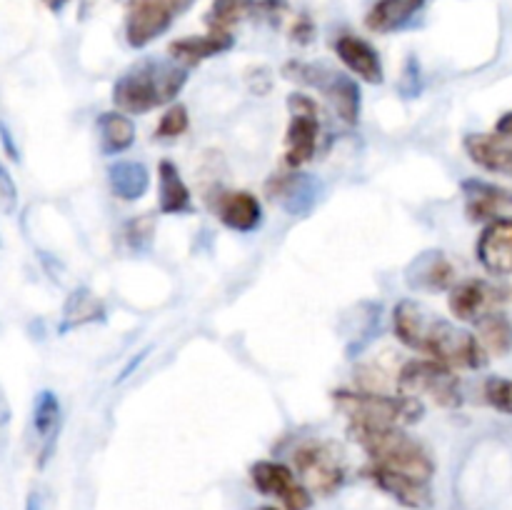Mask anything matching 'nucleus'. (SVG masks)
<instances>
[{
    "mask_svg": "<svg viewBox=\"0 0 512 510\" xmlns=\"http://www.w3.org/2000/svg\"><path fill=\"white\" fill-rule=\"evenodd\" d=\"M365 478L373 480L383 493H388L390 498L398 500L400 505L410 510H430L433 508V490H430L428 480L413 478L408 473H398V470L380 468V465L370 463L363 470Z\"/></svg>",
    "mask_w": 512,
    "mask_h": 510,
    "instance_id": "f8f14e48",
    "label": "nucleus"
},
{
    "mask_svg": "<svg viewBox=\"0 0 512 510\" xmlns=\"http://www.w3.org/2000/svg\"><path fill=\"white\" fill-rule=\"evenodd\" d=\"M293 468L313 495H333L345 480L338 450L323 440H303L293 450Z\"/></svg>",
    "mask_w": 512,
    "mask_h": 510,
    "instance_id": "0eeeda50",
    "label": "nucleus"
},
{
    "mask_svg": "<svg viewBox=\"0 0 512 510\" xmlns=\"http://www.w3.org/2000/svg\"><path fill=\"white\" fill-rule=\"evenodd\" d=\"M25 510H43V498L40 493H30L28 503H25Z\"/></svg>",
    "mask_w": 512,
    "mask_h": 510,
    "instance_id": "c9c22d12",
    "label": "nucleus"
},
{
    "mask_svg": "<svg viewBox=\"0 0 512 510\" xmlns=\"http://www.w3.org/2000/svg\"><path fill=\"white\" fill-rule=\"evenodd\" d=\"M110 190L118 200L133 203L140 200L150 188V170L138 160H118L108 170Z\"/></svg>",
    "mask_w": 512,
    "mask_h": 510,
    "instance_id": "5701e85b",
    "label": "nucleus"
},
{
    "mask_svg": "<svg viewBox=\"0 0 512 510\" xmlns=\"http://www.w3.org/2000/svg\"><path fill=\"white\" fill-rule=\"evenodd\" d=\"M333 403L348 423L363 425H403L423 418V400L413 395H388L375 390H335Z\"/></svg>",
    "mask_w": 512,
    "mask_h": 510,
    "instance_id": "20e7f679",
    "label": "nucleus"
},
{
    "mask_svg": "<svg viewBox=\"0 0 512 510\" xmlns=\"http://www.w3.org/2000/svg\"><path fill=\"white\" fill-rule=\"evenodd\" d=\"M260 510H278V508H260Z\"/></svg>",
    "mask_w": 512,
    "mask_h": 510,
    "instance_id": "4c0bfd02",
    "label": "nucleus"
},
{
    "mask_svg": "<svg viewBox=\"0 0 512 510\" xmlns=\"http://www.w3.org/2000/svg\"><path fill=\"white\" fill-rule=\"evenodd\" d=\"M478 340L485 348V353L495 355V358H505L512 350V323L505 313L493 310L478 323Z\"/></svg>",
    "mask_w": 512,
    "mask_h": 510,
    "instance_id": "a878e982",
    "label": "nucleus"
},
{
    "mask_svg": "<svg viewBox=\"0 0 512 510\" xmlns=\"http://www.w3.org/2000/svg\"><path fill=\"white\" fill-rule=\"evenodd\" d=\"M285 75L290 80H300V83L310 85V88H318L343 123L355 125L360 120L363 98H360V85L355 78L345 73H335L325 65L310 63H288L285 65Z\"/></svg>",
    "mask_w": 512,
    "mask_h": 510,
    "instance_id": "423d86ee",
    "label": "nucleus"
},
{
    "mask_svg": "<svg viewBox=\"0 0 512 510\" xmlns=\"http://www.w3.org/2000/svg\"><path fill=\"white\" fill-rule=\"evenodd\" d=\"M188 125H190L188 108H185L183 103H175V105H170V108L163 113V118H160L158 128H155V138L175 140V138H180L185 130H188Z\"/></svg>",
    "mask_w": 512,
    "mask_h": 510,
    "instance_id": "c756f323",
    "label": "nucleus"
},
{
    "mask_svg": "<svg viewBox=\"0 0 512 510\" xmlns=\"http://www.w3.org/2000/svg\"><path fill=\"white\" fill-rule=\"evenodd\" d=\"M215 215L235 233H253L263 223V205L250 190H225L215 200Z\"/></svg>",
    "mask_w": 512,
    "mask_h": 510,
    "instance_id": "4468645a",
    "label": "nucleus"
},
{
    "mask_svg": "<svg viewBox=\"0 0 512 510\" xmlns=\"http://www.w3.org/2000/svg\"><path fill=\"white\" fill-rule=\"evenodd\" d=\"M33 428H35V435L45 443L43 458H48L55 435H58V428H60V400L53 390H40L38 398H35Z\"/></svg>",
    "mask_w": 512,
    "mask_h": 510,
    "instance_id": "bb28decb",
    "label": "nucleus"
},
{
    "mask_svg": "<svg viewBox=\"0 0 512 510\" xmlns=\"http://www.w3.org/2000/svg\"><path fill=\"white\" fill-rule=\"evenodd\" d=\"M158 210L163 215H180L193 210V195L173 160L158 165Z\"/></svg>",
    "mask_w": 512,
    "mask_h": 510,
    "instance_id": "412c9836",
    "label": "nucleus"
},
{
    "mask_svg": "<svg viewBox=\"0 0 512 510\" xmlns=\"http://www.w3.org/2000/svg\"><path fill=\"white\" fill-rule=\"evenodd\" d=\"M98 320H105V305L93 290L78 288L70 293V298L65 300L63 308V323H60V333L65 330L80 328V325L98 323Z\"/></svg>",
    "mask_w": 512,
    "mask_h": 510,
    "instance_id": "b1692460",
    "label": "nucleus"
},
{
    "mask_svg": "<svg viewBox=\"0 0 512 510\" xmlns=\"http://www.w3.org/2000/svg\"><path fill=\"white\" fill-rule=\"evenodd\" d=\"M398 393L413 395V398H430L440 408H460L463 405V390L455 368L440 363V360H410L398 373Z\"/></svg>",
    "mask_w": 512,
    "mask_h": 510,
    "instance_id": "39448f33",
    "label": "nucleus"
},
{
    "mask_svg": "<svg viewBox=\"0 0 512 510\" xmlns=\"http://www.w3.org/2000/svg\"><path fill=\"white\" fill-rule=\"evenodd\" d=\"M100 130V148L105 155H120L135 143V125L120 110H110L98 118Z\"/></svg>",
    "mask_w": 512,
    "mask_h": 510,
    "instance_id": "393cba45",
    "label": "nucleus"
},
{
    "mask_svg": "<svg viewBox=\"0 0 512 510\" xmlns=\"http://www.w3.org/2000/svg\"><path fill=\"white\" fill-rule=\"evenodd\" d=\"M318 183L305 173L273 175L268 183V195L273 203L288 210L290 215H305L318 200Z\"/></svg>",
    "mask_w": 512,
    "mask_h": 510,
    "instance_id": "dca6fc26",
    "label": "nucleus"
},
{
    "mask_svg": "<svg viewBox=\"0 0 512 510\" xmlns=\"http://www.w3.org/2000/svg\"><path fill=\"white\" fill-rule=\"evenodd\" d=\"M495 133H498L500 138H512V110L510 113L500 115V120L495 123Z\"/></svg>",
    "mask_w": 512,
    "mask_h": 510,
    "instance_id": "72a5a7b5",
    "label": "nucleus"
},
{
    "mask_svg": "<svg viewBox=\"0 0 512 510\" xmlns=\"http://www.w3.org/2000/svg\"><path fill=\"white\" fill-rule=\"evenodd\" d=\"M505 300L503 290L490 285L488 280H460L450 288L448 305L450 313L460 320V323H478L488 313H493L500 303Z\"/></svg>",
    "mask_w": 512,
    "mask_h": 510,
    "instance_id": "9b49d317",
    "label": "nucleus"
},
{
    "mask_svg": "<svg viewBox=\"0 0 512 510\" xmlns=\"http://www.w3.org/2000/svg\"><path fill=\"white\" fill-rule=\"evenodd\" d=\"M43 3H45V5H48V8H50V10H63V8H65V5H68V3H70V0H43Z\"/></svg>",
    "mask_w": 512,
    "mask_h": 510,
    "instance_id": "e433bc0d",
    "label": "nucleus"
},
{
    "mask_svg": "<svg viewBox=\"0 0 512 510\" xmlns=\"http://www.w3.org/2000/svg\"><path fill=\"white\" fill-rule=\"evenodd\" d=\"M420 68L415 60H408V68H405V78L400 80V93L405 95V98H418L420 93Z\"/></svg>",
    "mask_w": 512,
    "mask_h": 510,
    "instance_id": "473e14b6",
    "label": "nucleus"
},
{
    "mask_svg": "<svg viewBox=\"0 0 512 510\" xmlns=\"http://www.w3.org/2000/svg\"><path fill=\"white\" fill-rule=\"evenodd\" d=\"M188 83V68L165 60H145L120 75L113 85V105L125 115H143L173 103Z\"/></svg>",
    "mask_w": 512,
    "mask_h": 510,
    "instance_id": "f03ea898",
    "label": "nucleus"
},
{
    "mask_svg": "<svg viewBox=\"0 0 512 510\" xmlns=\"http://www.w3.org/2000/svg\"><path fill=\"white\" fill-rule=\"evenodd\" d=\"M393 330L395 338L408 345L410 350L430 355L450 368L478 370L488 365L490 355L480 345L478 335L458 328L410 298L395 305Z\"/></svg>",
    "mask_w": 512,
    "mask_h": 510,
    "instance_id": "f257e3e1",
    "label": "nucleus"
},
{
    "mask_svg": "<svg viewBox=\"0 0 512 510\" xmlns=\"http://www.w3.org/2000/svg\"><path fill=\"white\" fill-rule=\"evenodd\" d=\"M335 53L343 60L345 68L353 75H358L360 80L370 85L383 83V60H380L378 50L368 40L345 33L335 40Z\"/></svg>",
    "mask_w": 512,
    "mask_h": 510,
    "instance_id": "f3484780",
    "label": "nucleus"
},
{
    "mask_svg": "<svg viewBox=\"0 0 512 510\" xmlns=\"http://www.w3.org/2000/svg\"><path fill=\"white\" fill-rule=\"evenodd\" d=\"M0 205H3L5 213H13L18 208V185H15L13 175L5 168L3 160H0Z\"/></svg>",
    "mask_w": 512,
    "mask_h": 510,
    "instance_id": "2f4dec72",
    "label": "nucleus"
},
{
    "mask_svg": "<svg viewBox=\"0 0 512 510\" xmlns=\"http://www.w3.org/2000/svg\"><path fill=\"white\" fill-rule=\"evenodd\" d=\"M153 235H155V218L148 213L128 220L123 228V240L133 253H143V250L153 243Z\"/></svg>",
    "mask_w": 512,
    "mask_h": 510,
    "instance_id": "c85d7f7f",
    "label": "nucleus"
},
{
    "mask_svg": "<svg viewBox=\"0 0 512 510\" xmlns=\"http://www.w3.org/2000/svg\"><path fill=\"white\" fill-rule=\"evenodd\" d=\"M290 125L285 133V163L290 168L310 163L315 158L320 138V118L318 103L310 95L293 93L288 98Z\"/></svg>",
    "mask_w": 512,
    "mask_h": 510,
    "instance_id": "1a4fd4ad",
    "label": "nucleus"
},
{
    "mask_svg": "<svg viewBox=\"0 0 512 510\" xmlns=\"http://www.w3.org/2000/svg\"><path fill=\"white\" fill-rule=\"evenodd\" d=\"M463 193L468 198V205H465V213H468L470 220H495L500 218V210L512 205V193L505 188H498L493 183H485V180H465Z\"/></svg>",
    "mask_w": 512,
    "mask_h": 510,
    "instance_id": "aec40b11",
    "label": "nucleus"
},
{
    "mask_svg": "<svg viewBox=\"0 0 512 510\" xmlns=\"http://www.w3.org/2000/svg\"><path fill=\"white\" fill-rule=\"evenodd\" d=\"M483 395H485V403H488L490 408H495L503 415H512V380L510 378H500V375L488 378L483 385Z\"/></svg>",
    "mask_w": 512,
    "mask_h": 510,
    "instance_id": "7c9ffc66",
    "label": "nucleus"
},
{
    "mask_svg": "<svg viewBox=\"0 0 512 510\" xmlns=\"http://www.w3.org/2000/svg\"><path fill=\"white\" fill-rule=\"evenodd\" d=\"M425 3L428 0H375V5L365 15V25L373 33H393V30L405 28L423 10Z\"/></svg>",
    "mask_w": 512,
    "mask_h": 510,
    "instance_id": "4be33fe9",
    "label": "nucleus"
},
{
    "mask_svg": "<svg viewBox=\"0 0 512 510\" xmlns=\"http://www.w3.org/2000/svg\"><path fill=\"white\" fill-rule=\"evenodd\" d=\"M0 135H3L5 150H8V153H10V158H18V150H15V145H13V138H10V130L5 128V123H0Z\"/></svg>",
    "mask_w": 512,
    "mask_h": 510,
    "instance_id": "f704fd0d",
    "label": "nucleus"
},
{
    "mask_svg": "<svg viewBox=\"0 0 512 510\" xmlns=\"http://www.w3.org/2000/svg\"><path fill=\"white\" fill-rule=\"evenodd\" d=\"M255 8L253 0H215L213 10L208 15V23L213 30H225L230 33L235 23L245 18Z\"/></svg>",
    "mask_w": 512,
    "mask_h": 510,
    "instance_id": "cd10ccee",
    "label": "nucleus"
},
{
    "mask_svg": "<svg viewBox=\"0 0 512 510\" xmlns=\"http://www.w3.org/2000/svg\"><path fill=\"white\" fill-rule=\"evenodd\" d=\"M405 280L413 290H428V293H438V290H450L458 280L453 263L443 250H425L418 258L410 263Z\"/></svg>",
    "mask_w": 512,
    "mask_h": 510,
    "instance_id": "2eb2a0df",
    "label": "nucleus"
},
{
    "mask_svg": "<svg viewBox=\"0 0 512 510\" xmlns=\"http://www.w3.org/2000/svg\"><path fill=\"white\" fill-rule=\"evenodd\" d=\"M233 35L225 33V30H210L208 35H188V38H180L170 43V55H173L175 63H180L183 68L190 65H198L203 60L215 58V55H223L233 48Z\"/></svg>",
    "mask_w": 512,
    "mask_h": 510,
    "instance_id": "6ab92c4d",
    "label": "nucleus"
},
{
    "mask_svg": "<svg viewBox=\"0 0 512 510\" xmlns=\"http://www.w3.org/2000/svg\"><path fill=\"white\" fill-rule=\"evenodd\" d=\"M348 435L365 450L373 465L408 473L413 478L428 480V483L435 475L433 455L398 425L348 423Z\"/></svg>",
    "mask_w": 512,
    "mask_h": 510,
    "instance_id": "7ed1b4c3",
    "label": "nucleus"
},
{
    "mask_svg": "<svg viewBox=\"0 0 512 510\" xmlns=\"http://www.w3.org/2000/svg\"><path fill=\"white\" fill-rule=\"evenodd\" d=\"M480 265L493 275L512 273V218H495L480 233L475 245Z\"/></svg>",
    "mask_w": 512,
    "mask_h": 510,
    "instance_id": "ddd939ff",
    "label": "nucleus"
},
{
    "mask_svg": "<svg viewBox=\"0 0 512 510\" xmlns=\"http://www.w3.org/2000/svg\"><path fill=\"white\" fill-rule=\"evenodd\" d=\"M250 480L263 495L278 498L285 510H310L313 493L298 480L293 468L275 460H258L250 465Z\"/></svg>",
    "mask_w": 512,
    "mask_h": 510,
    "instance_id": "9d476101",
    "label": "nucleus"
},
{
    "mask_svg": "<svg viewBox=\"0 0 512 510\" xmlns=\"http://www.w3.org/2000/svg\"><path fill=\"white\" fill-rule=\"evenodd\" d=\"M195 0H133L125 15V40L130 48H145L193 8Z\"/></svg>",
    "mask_w": 512,
    "mask_h": 510,
    "instance_id": "6e6552de",
    "label": "nucleus"
},
{
    "mask_svg": "<svg viewBox=\"0 0 512 510\" xmlns=\"http://www.w3.org/2000/svg\"><path fill=\"white\" fill-rule=\"evenodd\" d=\"M463 148L478 168L512 178V145L505 143V138L488 133H470L465 135Z\"/></svg>",
    "mask_w": 512,
    "mask_h": 510,
    "instance_id": "a211bd4d",
    "label": "nucleus"
}]
</instances>
